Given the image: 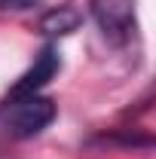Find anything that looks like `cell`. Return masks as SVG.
Here are the masks:
<instances>
[{"mask_svg": "<svg viewBox=\"0 0 156 159\" xmlns=\"http://www.w3.org/2000/svg\"><path fill=\"white\" fill-rule=\"evenodd\" d=\"M58 113L46 95H9L0 104V141H25L40 135Z\"/></svg>", "mask_w": 156, "mask_h": 159, "instance_id": "cell-1", "label": "cell"}, {"mask_svg": "<svg viewBox=\"0 0 156 159\" xmlns=\"http://www.w3.org/2000/svg\"><path fill=\"white\" fill-rule=\"evenodd\" d=\"M98 31L110 43H126L135 34V0H89Z\"/></svg>", "mask_w": 156, "mask_h": 159, "instance_id": "cell-2", "label": "cell"}, {"mask_svg": "<svg viewBox=\"0 0 156 159\" xmlns=\"http://www.w3.org/2000/svg\"><path fill=\"white\" fill-rule=\"evenodd\" d=\"M58 70H61L58 49H55V46H43V52L34 58V64H31V67L19 77V83L9 89V95H37Z\"/></svg>", "mask_w": 156, "mask_h": 159, "instance_id": "cell-3", "label": "cell"}, {"mask_svg": "<svg viewBox=\"0 0 156 159\" xmlns=\"http://www.w3.org/2000/svg\"><path fill=\"white\" fill-rule=\"evenodd\" d=\"M40 0H0V9L6 12H25V9H34Z\"/></svg>", "mask_w": 156, "mask_h": 159, "instance_id": "cell-5", "label": "cell"}, {"mask_svg": "<svg viewBox=\"0 0 156 159\" xmlns=\"http://www.w3.org/2000/svg\"><path fill=\"white\" fill-rule=\"evenodd\" d=\"M80 25H83V12H80L77 6H71V3L46 9L40 16V21H37L43 37H67V34L80 31Z\"/></svg>", "mask_w": 156, "mask_h": 159, "instance_id": "cell-4", "label": "cell"}]
</instances>
